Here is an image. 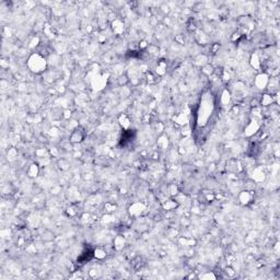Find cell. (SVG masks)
I'll use <instances>...</instances> for the list:
<instances>
[{"instance_id": "cell-1", "label": "cell", "mask_w": 280, "mask_h": 280, "mask_svg": "<svg viewBox=\"0 0 280 280\" xmlns=\"http://www.w3.org/2000/svg\"><path fill=\"white\" fill-rule=\"evenodd\" d=\"M27 67L32 72L41 73L46 70L47 61L44 56H42L41 54H33L30 56L29 60H27Z\"/></svg>"}, {"instance_id": "cell-2", "label": "cell", "mask_w": 280, "mask_h": 280, "mask_svg": "<svg viewBox=\"0 0 280 280\" xmlns=\"http://www.w3.org/2000/svg\"><path fill=\"white\" fill-rule=\"evenodd\" d=\"M69 139H70V142H72V144H79V142H81L84 139L83 128L80 127V126H78V127L72 131V134H71Z\"/></svg>"}, {"instance_id": "cell-3", "label": "cell", "mask_w": 280, "mask_h": 280, "mask_svg": "<svg viewBox=\"0 0 280 280\" xmlns=\"http://www.w3.org/2000/svg\"><path fill=\"white\" fill-rule=\"evenodd\" d=\"M144 210V205L141 202H135L129 207V213L133 217H139Z\"/></svg>"}, {"instance_id": "cell-4", "label": "cell", "mask_w": 280, "mask_h": 280, "mask_svg": "<svg viewBox=\"0 0 280 280\" xmlns=\"http://www.w3.org/2000/svg\"><path fill=\"white\" fill-rule=\"evenodd\" d=\"M268 82H269V78H268V76L266 73H260L255 79V85L258 89H265L267 86Z\"/></svg>"}, {"instance_id": "cell-5", "label": "cell", "mask_w": 280, "mask_h": 280, "mask_svg": "<svg viewBox=\"0 0 280 280\" xmlns=\"http://www.w3.org/2000/svg\"><path fill=\"white\" fill-rule=\"evenodd\" d=\"M252 199H253V195H252V193L249 191H243L240 194V196H238V200H240V202H241L242 205H249L252 202Z\"/></svg>"}, {"instance_id": "cell-6", "label": "cell", "mask_w": 280, "mask_h": 280, "mask_svg": "<svg viewBox=\"0 0 280 280\" xmlns=\"http://www.w3.org/2000/svg\"><path fill=\"white\" fill-rule=\"evenodd\" d=\"M258 129H259V125L256 123V122L253 121V122H251L249 125L246 126L245 135L246 136H252V135H254Z\"/></svg>"}, {"instance_id": "cell-7", "label": "cell", "mask_w": 280, "mask_h": 280, "mask_svg": "<svg viewBox=\"0 0 280 280\" xmlns=\"http://www.w3.org/2000/svg\"><path fill=\"white\" fill-rule=\"evenodd\" d=\"M274 102V97L270 94H263L260 100H259V105H263V106H269L271 105V103Z\"/></svg>"}, {"instance_id": "cell-8", "label": "cell", "mask_w": 280, "mask_h": 280, "mask_svg": "<svg viewBox=\"0 0 280 280\" xmlns=\"http://www.w3.org/2000/svg\"><path fill=\"white\" fill-rule=\"evenodd\" d=\"M113 26V31L115 32L116 34H121L122 32L124 31V23L121 20H115L112 24Z\"/></svg>"}, {"instance_id": "cell-9", "label": "cell", "mask_w": 280, "mask_h": 280, "mask_svg": "<svg viewBox=\"0 0 280 280\" xmlns=\"http://www.w3.org/2000/svg\"><path fill=\"white\" fill-rule=\"evenodd\" d=\"M177 206H178V202H176V200H172V199H171V200H165L162 205L163 209H165V210H173V209H175Z\"/></svg>"}, {"instance_id": "cell-10", "label": "cell", "mask_w": 280, "mask_h": 280, "mask_svg": "<svg viewBox=\"0 0 280 280\" xmlns=\"http://www.w3.org/2000/svg\"><path fill=\"white\" fill-rule=\"evenodd\" d=\"M220 101H221V104L222 105H228L231 101V94L228 90H223V92L221 93V97H220Z\"/></svg>"}, {"instance_id": "cell-11", "label": "cell", "mask_w": 280, "mask_h": 280, "mask_svg": "<svg viewBox=\"0 0 280 280\" xmlns=\"http://www.w3.org/2000/svg\"><path fill=\"white\" fill-rule=\"evenodd\" d=\"M125 243H126L125 238H123L122 235H118L114 240V247L116 249H122L124 247V245H125Z\"/></svg>"}, {"instance_id": "cell-12", "label": "cell", "mask_w": 280, "mask_h": 280, "mask_svg": "<svg viewBox=\"0 0 280 280\" xmlns=\"http://www.w3.org/2000/svg\"><path fill=\"white\" fill-rule=\"evenodd\" d=\"M38 172H39L38 166H37L35 163H33V164L30 165L29 170H27V175H29L30 177H35V176H37Z\"/></svg>"}, {"instance_id": "cell-13", "label": "cell", "mask_w": 280, "mask_h": 280, "mask_svg": "<svg viewBox=\"0 0 280 280\" xmlns=\"http://www.w3.org/2000/svg\"><path fill=\"white\" fill-rule=\"evenodd\" d=\"M165 71H166V63H165L164 60H161L158 63V66H157V72L158 75H160V76H162V75H164Z\"/></svg>"}, {"instance_id": "cell-14", "label": "cell", "mask_w": 280, "mask_h": 280, "mask_svg": "<svg viewBox=\"0 0 280 280\" xmlns=\"http://www.w3.org/2000/svg\"><path fill=\"white\" fill-rule=\"evenodd\" d=\"M93 256L97 259H103L106 257V252L102 249H96L93 251Z\"/></svg>"}, {"instance_id": "cell-15", "label": "cell", "mask_w": 280, "mask_h": 280, "mask_svg": "<svg viewBox=\"0 0 280 280\" xmlns=\"http://www.w3.org/2000/svg\"><path fill=\"white\" fill-rule=\"evenodd\" d=\"M168 193L171 195L172 197H175L178 195V187L175 185V184H171V185L168 186Z\"/></svg>"}, {"instance_id": "cell-16", "label": "cell", "mask_w": 280, "mask_h": 280, "mask_svg": "<svg viewBox=\"0 0 280 280\" xmlns=\"http://www.w3.org/2000/svg\"><path fill=\"white\" fill-rule=\"evenodd\" d=\"M119 123H121V125L123 126V128L127 129L129 127V124H130V121H129V118L127 115H125V114H123V115L119 117Z\"/></svg>"}, {"instance_id": "cell-17", "label": "cell", "mask_w": 280, "mask_h": 280, "mask_svg": "<svg viewBox=\"0 0 280 280\" xmlns=\"http://www.w3.org/2000/svg\"><path fill=\"white\" fill-rule=\"evenodd\" d=\"M117 82H118V84H119L121 86H125L126 84L129 82V77L127 76L126 73H124V75H121V76L118 77Z\"/></svg>"}, {"instance_id": "cell-18", "label": "cell", "mask_w": 280, "mask_h": 280, "mask_svg": "<svg viewBox=\"0 0 280 280\" xmlns=\"http://www.w3.org/2000/svg\"><path fill=\"white\" fill-rule=\"evenodd\" d=\"M251 65L253 66V68L259 69V67H260V61H259V58H258V55H257V54H254V55L252 56Z\"/></svg>"}, {"instance_id": "cell-19", "label": "cell", "mask_w": 280, "mask_h": 280, "mask_svg": "<svg viewBox=\"0 0 280 280\" xmlns=\"http://www.w3.org/2000/svg\"><path fill=\"white\" fill-rule=\"evenodd\" d=\"M174 121L176 122V123L181 124V125H185V124H187V122H188V119H187V117H186V115H184V114H180L178 116H176V117H174Z\"/></svg>"}, {"instance_id": "cell-20", "label": "cell", "mask_w": 280, "mask_h": 280, "mask_svg": "<svg viewBox=\"0 0 280 280\" xmlns=\"http://www.w3.org/2000/svg\"><path fill=\"white\" fill-rule=\"evenodd\" d=\"M213 71H215V69H213V67H212L211 65H209V64H207V65H205L204 67H202V72H204L205 75H207V76L212 75Z\"/></svg>"}, {"instance_id": "cell-21", "label": "cell", "mask_w": 280, "mask_h": 280, "mask_svg": "<svg viewBox=\"0 0 280 280\" xmlns=\"http://www.w3.org/2000/svg\"><path fill=\"white\" fill-rule=\"evenodd\" d=\"M196 64L197 65H202L204 67L205 65H207V57L205 55H199L196 58Z\"/></svg>"}, {"instance_id": "cell-22", "label": "cell", "mask_w": 280, "mask_h": 280, "mask_svg": "<svg viewBox=\"0 0 280 280\" xmlns=\"http://www.w3.org/2000/svg\"><path fill=\"white\" fill-rule=\"evenodd\" d=\"M200 279H216V276L212 274V272H207V274H204V275L199 276Z\"/></svg>"}, {"instance_id": "cell-23", "label": "cell", "mask_w": 280, "mask_h": 280, "mask_svg": "<svg viewBox=\"0 0 280 280\" xmlns=\"http://www.w3.org/2000/svg\"><path fill=\"white\" fill-rule=\"evenodd\" d=\"M115 208H116L115 205H112V204H110V202H107V204L105 205L104 209H106V211H107L108 213H110V212H112L113 210H115Z\"/></svg>"}, {"instance_id": "cell-24", "label": "cell", "mask_w": 280, "mask_h": 280, "mask_svg": "<svg viewBox=\"0 0 280 280\" xmlns=\"http://www.w3.org/2000/svg\"><path fill=\"white\" fill-rule=\"evenodd\" d=\"M16 157V150L13 149V148L11 150H9V151H8V159L10 158V160H13Z\"/></svg>"}, {"instance_id": "cell-25", "label": "cell", "mask_w": 280, "mask_h": 280, "mask_svg": "<svg viewBox=\"0 0 280 280\" xmlns=\"http://www.w3.org/2000/svg\"><path fill=\"white\" fill-rule=\"evenodd\" d=\"M225 272H227V275H229L230 277H233V276L235 275V271L232 269L231 267H228L227 269H225Z\"/></svg>"}, {"instance_id": "cell-26", "label": "cell", "mask_w": 280, "mask_h": 280, "mask_svg": "<svg viewBox=\"0 0 280 280\" xmlns=\"http://www.w3.org/2000/svg\"><path fill=\"white\" fill-rule=\"evenodd\" d=\"M251 105L253 106V107H257V106L259 105V101H258V100H256V99H255V100H252Z\"/></svg>"}, {"instance_id": "cell-27", "label": "cell", "mask_w": 280, "mask_h": 280, "mask_svg": "<svg viewBox=\"0 0 280 280\" xmlns=\"http://www.w3.org/2000/svg\"><path fill=\"white\" fill-rule=\"evenodd\" d=\"M224 75H223V80H229V78H230V75H229L227 71H224Z\"/></svg>"}]
</instances>
